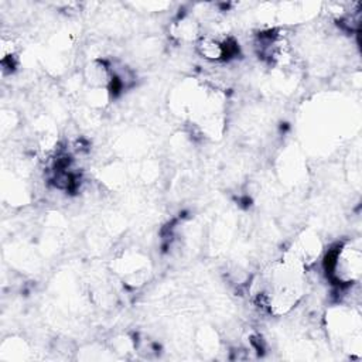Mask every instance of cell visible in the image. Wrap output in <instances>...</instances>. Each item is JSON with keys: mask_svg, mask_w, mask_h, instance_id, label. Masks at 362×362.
I'll return each mask as SVG.
<instances>
[{"mask_svg": "<svg viewBox=\"0 0 362 362\" xmlns=\"http://www.w3.org/2000/svg\"><path fill=\"white\" fill-rule=\"evenodd\" d=\"M171 31H173V35L175 38H178L180 41H194L195 42L201 35L197 21L189 16H184L178 21H175L173 24Z\"/></svg>", "mask_w": 362, "mask_h": 362, "instance_id": "cell-5", "label": "cell"}, {"mask_svg": "<svg viewBox=\"0 0 362 362\" xmlns=\"http://www.w3.org/2000/svg\"><path fill=\"white\" fill-rule=\"evenodd\" d=\"M197 52L206 61L223 62L239 52L238 42L230 35L208 33L195 41Z\"/></svg>", "mask_w": 362, "mask_h": 362, "instance_id": "cell-3", "label": "cell"}, {"mask_svg": "<svg viewBox=\"0 0 362 362\" xmlns=\"http://www.w3.org/2000/svg\"><path fill=\"white\" fill-rule=\"evenodd\" d=\"M286 253L307 270L320 259L322 253V243L317 233L307 229L298 233Z\"/></svg>", "mask_w": 362, "mask_h": 362, "instance_id": "cell-4", "label": "cell"}, {"mask_svg": "<svg viewBox=\"0 0 362 362\" xmlns=\"http://www.w3.org/2000/svg\"><path fill=\"white\" fill-rule=\"evenodd\" d=\"M327 276L339 286H349L361 279L362 252L359 246L349 242L332 247L324 260Z\"/></svg>", "mask_w": 362, "mask_h": 362, "instance_id": "cell-2", "label": "cell"}, {"mask_svg": "<svg viewBox=\"0 0 362 362\" xmlns=\"http://www.w3.org/2000/svg\"><path fill=\"white\" fill-rule=\"evenodd\" d=\"M305 269L287 253L274 262L260 277L256 298L272 315L290 313L303 298Z\"/></svg>", "mask_w": 362, "mask_h": 362, "instance_id": "cell-1", "label": "cell"}]
</instances>
